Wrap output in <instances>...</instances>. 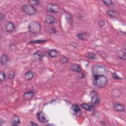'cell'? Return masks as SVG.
I'll list each match as a JSON object with an SVG mask.
<instances>
[{
	"label": "cell",
	"instance_id": "cell-1",
	"mask_svg": "<svg viewBox=\"0 0 126 126\" xmlns=\"http://www.w3.org/2000/svg\"><path fill=\"white\" fill-rule=\"evenodd\" d=\"M108 79L105 75H94L93 80V85L97 88H104L106 86Z\"/></svg>",
	"mask_w": 126,
	"mask_h": 126
},
{
	"label": "cell",
	"instance_id": "cell-2",
	"mask_svg": "<svg viewBox=\"0 0 126 126\" xmlns=\"http://www.w3.org/2000/svg\"><path fill=\"white\" fill-rule=\"evenodd\" d=\"M92 74L94 75H105L107 73L106 68L101 65H94L92 69Z\"/></svg>",
	"mask_w": 126,
	"mask_h": 126
},
{
	"label": "cell",
	"instance_id": "cell-3",
	"mask_svg": "<svg viewBox=\"0 0 126 126\" xmlns=\"http://www.w3.org/2000/svg\"><path fill=\"white\" fill-rule=\"evenodd\" d=\"M42 27L40 24L37 21L31 22L29 25L28 30L32 34H37L41 31Z\"/></svg>",
	"mask_w": 126,
	"mask_h": 126
},
{
	"label": "cell",
	"instance_id": "cell-4",
	"mask_svg": "<svg viewBox=\"0 0 126 126\" xmlns=\"http://www.w3.org/2000/svg\"><path fill=\"white\" fill-rule=\"evenodd\" d=\"M21 9L23 11L28 15H35L37 12V10L34 6L30 5H25L22 6Z\"/></svg>",
	"mask_w": 126,
	"mask_h": 126
},
{
	"label": "cell",
	"instance_id": "cell-5",
	"mask_svg": "<svg viewBox=\"0 0 126 126\" xmlns=\"http://www.w3.org/2000/svg\"><path fill=\"white\" fill-rule=\"evenodd\" d=\"M60 7L56 4H49L47 5L46 7V10L52 13H58L59 11Z\"/></svg>",
	"mask_w": 126,
	"mask_h": 126
},
{
	"label": "cell",
	"instance_id": "cell-6",
	"mask_svg": "<svg viewBox=\"0 0 126 126\" xmlns=\"http://www.w3.org/2000/svg\"><path fill=\"white\" fill-rule=\"evenodd\" d=\"M91 103L94 105H97L100 102V98L98 93L94 91H93L91 93Z\"/></svg>",
	"mask_w": 126,
	"mask_h": 126
},
{
	"label": "cell",
	"instance_id": "cell-7",
	"mask_svg": "<svg viewBox=\"0 0 126 126\" xmlns=\"http://www.w3.org/2000/svg\"><path fill=\"white\" fill-rule=\"evenodd\" d=\"M37 119L42 123H47L48 122L47 118L45 115V113L43 111L39 112L37 115Z\"/></svg>",
	"mask_w": 126,
	"mask_h": 126
},
{
	"label": "cell",
	"instance_id": "cell-8",
	"mask_svg": "<svg viewBox=\"0 0 126 126\" xmlns=\"http://www.w3.org/2000/svg\"><path fill=\"white\" fill-rule=\"evenodd\" d=\"M35 93L33 91H30L27 92H26L23 94V97L24 100L26 101H29L31 100L34 97Z\"/></svg>",
	"mask_w": 126,
	"mask_h": 126
},
{
	"label": "cell",
	"instance_id": "cell-9",
	"mask_svg": "<svg viewBox=\"0 0 126 126\" xmlns=\"http://www.w3.org/2000/svg\"><path fill=\"white\" fill-rule=\"evenodd\" d=\"M70 70L78 73H81L82 72L80 66L77 64H72L70 66Z\"/></svg>",
	"mask_w": 126,
	"mask_h": 126
},
{
	"label": "cell",
	"instance_id": "cell-10",
	"mask_svg": "<svg viewBox=\"0 0 126 126\" xmlns=\"http://www.w3.org/2000/svg\"><path fill=\"white\" fill-rule=\"evenodd\" d=\"M15 29L14 24L11 22H7L5 25V30L7 32H12Z\"/></svg>",
	"mask_w": 126,
	"mask_h": 126
},
{
	"label": "cell",
	"instance_id": "cell-11",
	"mask_svg": "<svg viewBox=\"0 0 126 126\" xmlns=\"http://www.w3.org/2000/svg\"><path fill=\"white\" fill-rule=\"evenodd\" d=\"M113 108L115 111H118V112H124L125 110L124 105L122 104H119V103L114 104Z\"/></svg>",
	"mask_w": 126,
	"mask_h": 126
},
{
	"label": "cell",
	"instance_id": "cell-12",
	"mask_svg": "<svg viewBox=\"0 0 126 126\" xmlns=\"http://www.w3.org/2000/svg\"><path fill=\"white\" fill-rule=\"evenodd\" d=\"M34 56L36 60L38 61H41L44 57V55L41 51H37L34 54Z\"/></svg>",
	"mask_w": 126,
	"mask_h": 126
},
{
	"label": "cell",
	"instance_id": "cell-13",
	"mask_svg": "<svg viewBox=\"0 0 126 126\" xmlns=\"http://www.w3.org/2000/svg\"><path fill=\"white\" fill-rule=\"evenodd\" d=\"M20 123V118L19 116L17 115H14L12 118L11 121V125L13 126H18Z\"/></svg>",
	"mask_w": 126,
	"mask_h": 126
},
{
	"label": "cell",
	"instance_id": "cell-14",
	"mask_svg": "<svg viewBox=\"0 0 126 126\" xmlns=\"http://www.w3.org/2000/svg\"><path fill=\"white\" fill-rule=\"evenodd\" d=\"M45 21L48 24H52L55 22V18L53 15L50 14L47 15L45 17Z\"/></svg>",
	"mask_w": 126,
	"mask_h": 126
},
{
	"label": "cell",
	"instance_id": "cell-15",
	"mask_svg": "<svg viewBox=\"0 0 126 126\" xmlns=\"http://www.w3.org/2000/svg\"><path fill=\"white\" fill-rule=\"evenodd\" d=\"M116 55L117 56L120 58L121 60H125L126 59V51H123L122 50H119L116 51Z\"/></svg>",
	"mask_w": 126,
	"mask_h": 126
},
{
	"label": "cell",
	"instance_id": "cell-16",
	"mask_svg": "<svg viewBox=\"0 0 126 126\" xmlns=\"http://www.w3.org/2000/svg\"><path fill=\"white\" fill-rule=\"evenodd\" d=\"M81 106L83 108H84L85 110H87V111H91L94 108V105L91 104H85L84 103L81 105Z\"/></svg>",
	"mask_w": 126,
	"mask_h": 126
},
{
	"label": "cell",
	"instance_id": "cell-17",
	"mask_svg": "<svg viewBox=\"0 0 126 126\" xmlns=\"http://www.w3.org/2000/svg\"><path fill=\"white\" fill-rule=\"evenodd\" d=\"M71 110H72V113L75 115L80 112V108L77 105L74 104L72 105V108H71Z\"/></svg>",
	"mask_w": 126,
	"mask_h": 126
},
{
	"label": "cell",
	"instance_id": "cell-18",
	"mask_svg": "<svg viewBox=\"0 0 126 126\" xmlns=\"http://www.w3.org/2000/svg\"><path fill=\"white\" fill-rule=\"evenodd\" d=\"M48 56L50 58H55L57 57L58 55V52L56 49H52L49 51L47 53Z\"/></svg>",
	"mask_w": 126,
	"mask_h": 126
},
{
	"label": "cell",
	"instance_id": "cell-19",
	"mask_svg": "<svg viewBox=\"0 0 126 126\" xmlns=\"http://www.w3.org/2000/svg\"><path fill=\"white\" fill-rule=\"evenodd\" d=\"M34 77V73L32 71H28L25 74V78L26 80H30Z\"/></svg>",
	"mask_w": 126,
	"mask_h": 126
},
{
	"label": "cell",
	"instance_id": "cell-20",
	"mask_svg": "<svg viewBox=\"0 0 126 126\" xmlns=\"http://www.w3.org/2000/svg\"><path fill=\"white\" fill-rule=\"evenodd\" d=\"M85 56L90 59L91 60H96L97 59L96 55L94 53L90 52H88L85 54Z\"/></svg>",
	"mask_w": 126,
	"mask_h": 126
},
{
	"label": "cell",
	"instance_id": "cell-21",
	"mask_svg": "<svg viewBox=\"0 0 126 126\" xmlns=\"http://www.w3.org/2000/svg\"><path fill=\"white\" fill-rule=\"evenodd\" d=\"M8 61V57L5 54H3L1 58V63L3 66L5 65Z\"/></svg>",
	"mask_w": 126,
	"mask_h": 126
},
{
	"label": "cell",
	"instance_id": "cell-22",
	"mask_svg": "<svg viewBox=\"0 0 126 126\" xmlns=\"http://www.w3.org/2000/svg\"><path fill=\"white\" fill-rule=\"evenodd\" d=\"M107 14H108V15L110 17H112V18H115L117 16V15H118V13L116 11L111 10H108L107 11Z\"/></svg>",
	"mask_w": 126,
	"mask_h": 126
},
{
	"label": "cell",
	"instance_id": "cell-23",
	"mask_svg": "<svg viewBox=\"0 0 126 126\" xmlns=\"http://www.w3.org/2000/svg\"><path fill=\"white\" fill-rule=\"evenodd\" d=\"M77 37L81 41H84L86 39V37H87V33L85 32H82L79 33L77 35Z\"/></svg>",
	"mask_w": 126,
	"mask_h": 126
},
{
	"label": "cell",
	"instance_id": "cell-24",
	"mask_svg": "<svg viewBox=\"0 0 126 126\" xmlns=\"http://www.w3.org/2000/svg\"><path fill=\"white\" fill-rule=\"evenodd\" d=\"M28 3L30 4V5L32 6H36L40 4V2L37 0H31V1H29Z\"/></svg>",
	"mask_w": 126,
	"mask_h": 126
},
{
	"label": "cell",
	"instance_id": "cell-25",
	"mask_svg": "<svg viewBox=\"0 0 126 126\" xmlns=\"http://www.w3.org/2000/svg\"><path fill=\"white\" fill-rule=\"evenodd\" d=\"M103 3L105 4V5L108 6H111L114 5V4L113 2L111 0H104V1H102Z\"/></svg>",
	"mask_w": 126,
	"mask_h": 126
},
{
	"label": "cell",
	"instance_id": "cell-26",
	"mask_svg": "<svg viewBox=\"0 0 126 126\" xmlns=\"http://www.w3.org/2000/svg\"><path fill=\"white\" fill-rule=\"evenodd\" d=\"M7 76L10 79H13L15 76V72L13 70H10L8 73Z\"/></svg>",
	"mask_w": 126,
	"mask_h": 126
},
{
	"label": "cell",
	"instance_id": "cell-27",
	"mask_svg": "<svg viewBox=\"0 0 126 126\" xmlns=\"http://www.w3.org/2000/svg\"><path fill=\"white\" fill-rule=\"evenodd\" d=\"M5 79H6L5 74L3 72H1V73H0V80H1V82H3L5 81Z\"/></svg>",
	"mask_w": 126,
	"mask_h": 126
},
{
	"label": "cell",
	"instance_id": "cell-28",
	"mask_svg": "<svg viewBox=\"0 0 126 126\" xmlns=\"http://www.w3.org/2000/svg\"><path fill=\"white\" fill-rule=\"evenodd\" d=\"M60 62L61 64H67V63L68 62V59L66 57L63 56L60 59Z\"/></svg>",
	"mask_w": 126,
	"mask_h": 126
},
{
	"label": "cell",
	"instance_id": "cell-29",
	"mask_svg": "<svg viewBox=\"0 0 126 126\" xmlns=\"http://www.w3.org/2000/svg\"><path fill=\"white\" fill-rule=\"evenodd\" d=\"M47 41L46 40H43V39H40V40H37V41H31V42H30V43H36V44H38V43H44L45 42H46Z\"/></svg>",
	"mask_w": 126,
	"mask_h": 126
},
{
	"label": "cell",
	"instance_id": "cell-30",
	"mask_svg": "<svg viewBox=\"0 0 126 126\" xmlns=\"http://www.w3.org/2000/svg\"><path fill=\"white\" fill-rule=\"evenodd\" d=\"M47 32H48L49 34H50L56 33L57 32L56 29H55L54 28H51V27H49V28H48V29H47Z\"/></svg>",
	"mask_w": 126,
	"mask_h": 126
},
{
	"label": "cell",
	"instance_id": "cell-31",
	"mask_svg": "<svg viewBox=\"0 0 126 126\" xmlns=\"http://www.w3.org/2000/svg\"><path fill=\"white\" fill-rule=\"evenodd\" d=\"M98 24L100 27H102L105 25V22L103 20H100L98 22Z\"/></svg>",
	"mask_w": 126,
	"mask_h": 126
},
{
	"label": "cell",
	"instance_id": "cell-32",
	"mask_svg": "<svg viewBox=\"0 0 126 126\" xmlns=\"http://www.w3.org/2000/svg\"><path fill=\"white\" fill-rule=\"evenodd\" d=\"M112 77L115 79H121V78L119 76L117 75V74H116V73H114L112 75Z\"/></svg>",
	"mask_w": 126,
	"mask_h": 126
},
{
	"label": "cell",
	"instance_id": "cell-33",
	"mask_svg": "<svg viewBox=\"0 0 126 126\" xmlns=\"http://www.w3.org/2000/svg\"><path fill=\"white\" fill-rule=\"evenodd\" d=\"M69 45L71 46H72L73 47H74V48H76V47H77V44L76 42H70L69 43Z\"/></svg>",
	"mask_w": 126,
	"mask_h": 126
},
{
	"label": "cell",
	"instance_id": "cell-34",
	"mask_svg": "<svg viewBox=\"0 0 126 126\" xmlns=\"http://www.w3.org/2000/svg\"><path fill=\"white\" fill-rule=\"evenodd\" d=\"M5 16L4 14H3L2 13H0V20H1V21H2L4 19H5Z\"/></svg>",
	"mask_w": 126,
	"mask_h": 126
},
{
	"label": "cell",
	"instance_id": "cell-35",
	"mask_svg": "<svg viewBox=\"0 0 126 126\" xmlns=\"http://www.w3.org/2000/svg\"><path fill=\"white\" fill-rule=\"evenodd\" d=\"M30 124H31V125H32V126H36V125L38 126V124H37L35 123H34V122H32V121L30 122Z\"/></svg>",
	"mask_w": 126,
	"mask_h": 126
},
{
	"label": "cell",
	"instance_id": "cell-36",
	"mask_svg": "<svg viewBox=\"0 0 126 126\" xmlns=\"http://www.w3.org/2000/svg\"><path fill=\"white\" fill-rule=\"evenodd\" d=\"M52 125H54V124H47L46 126H52Z\"/></svg>",
	"mask_w": 126,
	"mask_h": 126
}]
</instances>
